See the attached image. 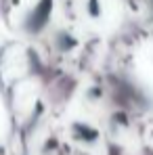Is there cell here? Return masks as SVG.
<instances>
[{"label":"cell","instance_id":"6da1fadb","mask_svg":"<svg viewBox=\"0 0 153 155\" xmlns=\"http://www.w3.org/2000/svg\"><path fill=\"white\" fill-rule=\"evenodd\" d=\"M51 8H52V4L48 0H44V2L36 8V13L29 15V19H27V29H29V31H40L42 27L46 25V21H48Z\"/></svg>","mask_w":153,"mask_h":155}]
</instances>
